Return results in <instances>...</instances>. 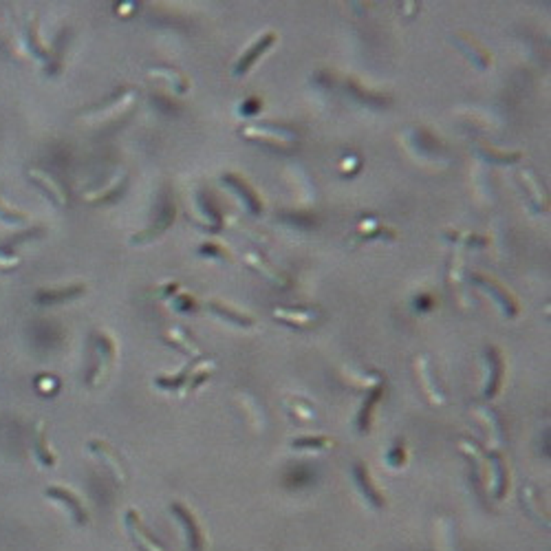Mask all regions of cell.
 Listing matches in <instances>:
<instances>
[{
	"label": "cell",
	"instance_id": "cell-13",
	"mask_svg": "<svg viewBox=\"0 0 551 551\" xmlns=\"http://www.w3.org/2000/svg\"><path fill=\"white\" fill-rule=\"evenodd\" d=\"M353 479H355V485H357V489H360V494L366 499V503H369L373 509H382V507L386 505L384 494L379 492V487L373 483L369 467H366L364 463L357 461V463L353 465Z\"/></svg>",
	"mask_w": 551,
	"mask_h": 551
},
{
	"label": "cell",
	"instance_id": "cell-32",
	"mask_svg": "<svg viewBox=\"0 0 551 551\" xmlns=\"http://www.w3.org/2000/svg\"><path fill=\"white\" fill-rule=\"evenodd\" d=\"M346 87H349V91L355 93L362 101H366V104H377V106H382L384 101H386V95H384V93L373 91V89H366L362 82H357V79H353V77L346 82Z\"/></svg>",
	"mask_w": 551,
	"mask_h": 551
},
{
	"label": "cell",
	"instance_id": "cell-2",
	"mask_svg": "<svg viewBox=\"0 0 551 551\" xmlns=\"http://www.w3.org/2000/svg\"><path fill=\"white\" fill-rule=\"evenodd\" d=\"M240 135L247 137L250 141H262V144H267L272 148H291L298 141V135H296V130L291 126H287V124H269V121H265V124L243 126Z\"/></svg>",
	"mask_w": 551,
	"mask_h": 551
},
{
	"label": "cell",
	"instance_id": "cell-41",
	"mask_svg": "<svg viewBox=\"0 0 551 551\" xmlns=\"http://www.w3.org/2000/svg\"><path fill=\"white\" fill-rule=\"evenodd\" d=\"M177 291H179V282H172V280H170V282L159 284V287L155 289V296L161 298V300H168V298H174Z\"/></svg>",
	"mask_w": 551,
	"mask_h": 551
},
{
	"label": "cell",
	"instance_id": "cell-8",
	"mask_svg": "<svg viewBox=\"0 0 551 551\" xmlns=\"http://www.w3.org/2000/svg\"><path fill=\"white\" fill-rule=\"evenodd\" d=\"M221 183H223V186H228L243 201V206L247 208L252 214H260L262 212V201H260L258 192L243 177H238L234 172H226V174L221 177Z\"/></svg>",
	"mask_w": 551,
	"mask_h": 551
},
{
	"label": "cell",
	"instance_id": "cell-25",
	"mask_svg": "<svg viewBox=\"0 0 551 551\" xmlns=\"http://www.w3.org/2000/svg\"><path fill=\"white\" fill-rule=\"evenodd\" d=\"M124 186H126V174L119 172V174H115V177L108 181L106 188H99V190L87 192V194H84V201H87V203H106V201L119 196L121 190H124Z\"/></svg>",
	"mask_w": 551,
	"mask_h": 551
},
{
	"label": "cell",
	"instance_id": "cell-15",
	"mask_svg": "<svg viewBox=\"0 0 551 551\" xmlns=\"http://www.w3.org/2000/svg\"><path fill=\"white\" fill-rule=\"evenodd\" d=\"M415 366H417V375L423 384V391H425L428 399H430L433 403H445V395H443L441 386L437 382V375H435V369L430 366V360H428L425 355H421V357L415 360Z\"/></svg>",
	"mask_w": 551,
	"mask_h": 551
},
{
	"label": "cell",
	"instance_id": "cell-9",
	"mask_svg": "<svg viewBox=\"0 0 551 551\" xmlns=\"http://www.w3.org/2000/svg\"><path fill=\"white\" fill-rule=\"evenodd\" d=\"M174 214H177V208H174V201L170 196H163L161 203H159V216H157V223H152V226L144 232H139L135 236H130V243H146V240H152L157 238L159 234L166 232L172 221H174Z\"/></svg>",
	"mask_w": 551,
	"mask_h": 551
},
{
	"label": "cell",
	"instance_id": "cell-30",
	"mask_svg": "<svg viewBox=\"0 0 551 551\" xmlns=\"http://www.w3.org/2000/svg\"><path fill=\"white\" fill-rule=\"evenodd\" d=\"M150 77H161V79H166L168 84H170L177 93H186V91L190 89L188 77L183 75L181 71H177V69H152V71H150Z\"/></svg>",
	"mask_w": 551,
	"mask_h": 551
},
{
	"label": "cell",
	"instance_id": "cell-21",
	"mask_svg": "<svg viewBox=\"0 0 551 551\" xmlns=\"http://www.w3.org/2000/svg\"><path fill=\"white\" fill-rule=\"evenodd\" d=\"M474 417L485 425L489 441H492L494 445H503V441H505V425H503L501 415L496 411H492V408L479 406V408H474Z\"/></svg>",
	"mask_w": 551,
	"mask_h": 551
},
{
	"label": "cell",
	"instance_id": "cell-24",
	"mask_svg": "<svg viewBox=\"0 0 551 551\" xmlns=\"http://www.w3.org/2000/svg\"><path fill=\"white\" fill-rule=\"evenodd\" d=\"M33 455L40 461V465L45 467H53L57 463L55 455L51 452V447L47 443V423L45 421H38L35 425V435H33Z\"/></svg>",
	"mask_w": 551,
	"mask_h": 551
},
{
	"label": "cell",
	"instance_id": "cell-38",
	"mask_svg": "<svg viewBox=\"0 0 551 551\" xmlns=\"http://www.w3.org/2000/svg\"><path fill=\"white\" fill-rule=\"evenodd\" d=\"M199 252H201V256H208V258H218V260H228V262H232V256L228 254V250H226V247H221L218 243H212V240L203 243Z\"/></svg>",
	"mask_w": 551,
	"mask_h": 551
},
{
	"label": "cell",
	"instance_id": "cell-37",
	"mask_svg": "<svg viewBox=\"0 0 551 551\" xmlns=\"http://www.w3.org/2000/svg\"><path fill=\"white\" fill-rule=\"evenodd\" d=\"M35 391L40 395H55L60 391V379L55 375H49V373H43L35 377Z\"/></svg>",
	"mask_w": 551,
	"mask_h": 551
},
{
	"label": "cell",
	"instance_id": "cell-36",
	"mask_svg": "<svg viewBox=\"0 0 551 551\" xmlns=\"http://www.w3.org/2000/svg\"><path fill=\"white\" fill-rule=\"evenodd\" d=\"M284 406H287V411L296 417V419H300L302 423H307V421H311V419H316V411L311 408V403H307V401H302V399H284Z\"/></svg>",
	"mask_w": 551,
	"mask_h": 551
},
{
	"label": "cell",
	"instance_id": "cell-42",
	"mask_svg": "<svg viewBox=\"0 0 551 551\" xmlns=\"http://www.w3.org/2000/svg\"><path fill=\"white\" fill-rule=\"evenodd\" d=\"M20 265V258L11 252H7L5 247H0V269H13Z\"/></svg>",
	"mask_w": 551,
	"mask_h": 551
},
{
	"label": "cell",
	"instance_id": "cell-43",
	"mask_svg": "<svg viewBox=\"0 0 551 551\" xmlns=\"http://www.w3.org/2000/svg\"><path fill=\"white\" fill-rule=\"evenodd\" d=\"M260 108H262V101H260L258 97H250V99H245V101H243L240 115H254V113H258Z\"/></svg>",
	"mask_w": 551,
	"mask_h": 551
},
{
	"label": "cell",
	"instance_id": "cell-29",
	"mask_svg": "<svg viewBox=\"0 0 551 551\" xmlns=\"http://www.w3.org/2000/svg\"><path fill=\"white\" fill-rule=\"evenodd\" d=\"M0 223H5V226H11V228H25L31 223V216L23 210L9 206V203L0 196Z\"/></svg>",
	"mask_w": 551,
	"mask_h": 551
},
{
	"label": "cell",
	"instance_id": "cell-5",
	"mask_svg": "<svg viewBox=\"0 0 551 551\" xmlns=\"http://www.w3.org/2000/svg\"><path fill=\"white\" fill-rule=\"evenodd\" d=\"M170 509L174 512V516L181 521L183 529H186V538H188L190 551H203V549H206L208 538H206V534H203V529H201L196 516L192 514V509H188L183 503H172Z\"/></svg>",
	"mask_w": 551,
	"mask_h": 551
},
{
	"label": "cell",
	"instance_id": "cell-34",
	"mask_svg": "<svg viewBox=\"0 0 551 551\" xmlns=\"http://www.w3.org/2000/svg\"><path fill=\"white\" fill-rule=\"evenodd\" d=\"M521 179L525 181V186L532 190L529 192V196H532V203L538 208V210H547V194H545V190H542V186L538 183V179L529 172V170H525V172H521Z\"/></svg>",
	"mask_w": 551,
	"mask_h": 551
},
{
	"label": "cell",
	"instance_id": "cell-6",
	"mask_svg": "<svg viewBox=\"0 0 551 551\" xmlns=\"http://www.w3.org/2000/svg\"><path fill=\"white\" fill-rule=\"evenodd\" d=\"M27 179L53 203L55 208L67 206V192H65V188H62V183H60L53 174H49V172H45V170H38V168H31V170L27 172Z\"/></svg>",
	"mask_w": 551,
	"mask_h": 551
},
{
	"label": "cell",
	"instance_id": "cell-33",
	"mask_svg": "<svg viewBox=\"0 0 551 551\" xmlns=\"http://www.w3.org/2000/svg\"><path fill=\"white\" fill-rule=\"evenodd\" d=\"M523 505L532 516H538L540 521L545 516V521H547V509H542V496H540V492L536 487H525L523 489Z\"/></svg>",
	"mask_w": 551,
	"mask_h": 551
},
{
	"label": "cell",
	"instance_id": "cell-26",
	"mask_svg": "<svg viewBox=\"0 0 551 551\" xmlns=\"http://www.w3.org/2000/svg\"><path fill=\"white\" fill-rule=\"evenodd\" d=\"M245 260H247V265H250L252 269H256L258 274H262L265 278L272 280L274 284H289L287 278H284V276L274 267L272 262L265 260L258 252H247V254H245Z\"/></svg>",
	"mask_w": 551,
	"mask_h": 551
},
{
	"label": "cell",
	"instance_id": "cell-31",
	"mask_svg": "<svg viewBox=\"0 0 551 551\" xmlns=\"http://www.w3.org/2000/svg\"><path fill=\"white\" fill-rule=\"evenodd\" d=\"M379 397H382V386H377V389H373V391H371V395H369V399L364 401V408H362V413H360V417H357V428H360V433H369V430H371L373 411H375V406H377Z\"/></svg>",
	"mask_w": 551,
	"mask_h": 551
},
{
	"label": "cell",
	"instance_id": "cell-19",
	"mask_svg": "<svg viewBox=\"0 0 551 551\" xmlns=\"http://www.w3.org/2000/svg\"><path fill=\"white\" fill-rule=\"evenodd\" d=\"M274 316H276V320L287 322V324L296 326V329H307V326H311L320 318V311L313 307H296V309L280 307V309H274Z\"/></svg>",
	"mask_w": 551,
	"mask_h": 551
},
{
	"label": "cell",
	"instance_id": "cell-22",
	"mask_svg": "<svg viewBox=\"0 0 551 551\" xmlns=\"http://www.w3.org/2000/svg\"><path fill=\"white\" fill-rule=\"evenodd\" d=\"M38 25H40V20H38V16H33L29 23H27V29H25V43H27L29 51H31L38 60H43V62L47 65V71H49V67L53 69V51L43 45V40H40Z\"/></svg>",
	"mask_w": 551,
	"mask_h": 551
},
{
	"label": "cell",
	"instance_id": "cell-12",
	"mask_svg": "<svg viewBox=\"0 0 551 551\" xmlns=\"http://www.w3.org/2000/svg\"><path fill=\"white\" fill-rule=\"evenodd\" d=\"M124 525H126V529H128L130 538L135 540V545H137L141 551H166V549H163V545H159V542L148 534V529L144 527V521H141V516H139L137 509H128L126 516H124Z\"/></svg>",
	"mask_w": 551,
	"mask_h": 551
},
{
	"label": "cell",
	"instance_id": "cell-10",
	"mask_svg": "<svg viewBox=\"0 0 551 551\" xmlns=\"http://www.w3.org/2000/svg\"><path fill=\"white\" fill-rule=\"evenodd\" d=\"M276 33L274 31H265L258 40H254V45L247 49V51H243V55L236 60V65H234V75H245V73H250L252 71V67L256 65V60L262 55V53H267L272 47H274V43H276Z\"/></svg>",
	"mask_w": 551,
	"mask_h": 551
},
{
	"label": "cell",
	"instance_id": "cell-18",
	"mask_svg": "<svg viewBox=\"0 0 551 551\" xmlns=\"http://www.w3.org/2000/svg\"><path fill=\"white\" fill-rule=\"evenodd\" d=\"M452 43L472 60V65L474 67H479L481 71H485L489 65H492V55H489V51L485 49V47H481L474 38H470V35H465V33H457L455 38H452Z\"/></svg>",
	"mask_w": 551,
	"mask_h": 551
},
{
	"label": "cell",
	"instance_id": "cell-40",
	"mask_svg": "<svg viewBox=\"0 0 551 551\" xmlns=\"http://www.w3.org/2000/svg\"><path fill=\"white\" fill-rule=\"evenodd\" d=\"M172 307H174L179 313H194V311H199L196 298H192V296H183V294H177V296L172 298Z\"/></svg>",
	"mask_w": 551,
	"mask_h": 551
},
{
	"label": "cell",
	"instance_id": "cell-7",
	"mask_svg": "<svg viewBox=\"0 0 551 551\" xmlns=\"http://www.w3.org/2000/svg\"><path fill=\"white\" fill-rule=\"evenodd\" d=\"M89 452H93L101 463H104V465L108 467L111 474L115 477V481H117V483L124 485V483L128 481V470H126L124 461H121V457L113 450V447H111L106 441H99V439L89 441Z\"/></svg>",
	"mask_w": 551,
	"mask_h": 551
},
{
	"label": "cell",
	"instance_id": "cell-17",
	"mask_svg": "<svg viewBox=\"0 0 551 551\" xmlns=\"http://www.w3.org/2000/svg\"><path fill=\"white\" fill-rule=\"evenodd\" d=\"M87 291V284L84 282H73L69 287H60V289H40L33 296L35 304H60V302H69L79 298L82 294Z\"/></svg>",
	"mask_w": 551,
	"mask_h": 551
},
{
	"label": "cell",
	"instance_id": "cell-35",
	"mask_svg": "<svg viewBox=\"0 0 551 551\" xmlns=\"http://www.w3.org/2000/svg\"><path fill=\"white\" fill-rule=\"evenodd\" d=\"M335 441L331 437H300L291 441L294 450H324V447H333Z\"/></svg>",
	"mask_w": 551,
	"mask_h": 551
},
{
	"label": "cell",
	"instance_id": "cell-16",
	"mask_svg": "<svg viewBox=\"0 0 551 551\" xmlns=\"http://www.w3.org/2000/svg\"><path fill=\"white\" fill-rule=\"evenodd\" d=\"M206 311H210V313H212L214 318H218V320H226V322H230V324H234V326H240V329H250V326L256 324V320H254L250 313L238 311V309H232L230 304L218 302V300L206 302Z\"/></svg>",
	"mask_w": 551,
	"mask_h": 551
},
{
	"label": "cell",
	"instance_id": "cell-27",
	"mask_svg": "<svg viewBox=\"0 0 551 551\" xmlns=\"http://www.w3.org/2000/svg\"><path fill=\"white\" fill-rule=\"evenodd\" d=\"M166 340H168L172 346H177L179 351H183V353L192 355L194 360H196V357H201V349H199V344H196V342L190 338V333H188V331L179 329V326H172L170 331H166Z\"/></svg>",
	"mask_w": 551,
	"mask_h": 551
},
{
	"label": "cell",
	"instance_id": "cell-4",
	"mask_svg": "<svg viewBox=\"0 0 551 551\" xmlns=\"http://www.w3.org/2000/svg\"><path fill=\"white\" fill-rule=\"evenodd\" d=\"M137 99V93L133 89H126L121 91L119 95L111 97L108 101H104V104H97V106H91L87 111H82L79 117L82 119H89V121H106V119H113L117 115H121L124 111H128Z\"/></svg>",
	"mask_w": 551,
	"mask_h": 551
},
{
	"label": "cell",
	"instance_id": "cell-39",
	"mask_svg": "<svg viewBox=\"0 0 551 551\" xmlns=\"http://www.w3.org/2000/svg\"><path fill=\"white\" fill-rule=\"evenodd\" d=\"M408 459V452H406V445L403 441H397L393 443V447L389 450V455H386V463H389L391 467H401Z\"/></svg>",
	"mask_w": 551,
	"mask_h": 551
},
{
	"label": "cell",
	"instance_id": "cell-1",
	"mask_svg": "<svg viewBox=\"0 0 551 551\" xmlns=\"http://www.w3.org/2000/svg\"><path fill=\"white\" fill-rule=\"evenodd\" d=\"M117 344L106 331H95L91 338V369L87 375V384L91 389H99L115 366Z\"/></svg>",
	"mask_w": 551,
	"mask_h": 551
},
{
	"label": "cell",
	"instance_id": "cell-11",
	"mask_svg": "<svg viewBox=\"0 0 551 551\" xmlns=\"http://www.w3.org/2000/svg\"><path fill=\"white\" fill-rule=\"evenodd\" d=\"M472 280L479 284V287H483L487 294L494 296V300L499 302V307L503 309V313L507 318H516L518 316V302L514 300V296L509 294L505 287H501V284L494 278H487L483 274H472Z\"/></svg>",
	"mask_w": 551,
	"mask_h": 551
},
{
	"label": "cell",
	"instance_id": "cell-14",
	"mask_svg": "<svg viewBox=\"0 0 551 551\" xmlns=\"http://www.w3.org/2000/svg\"><path fill=\"white\" fill-rule=\"evenodd\" d=\"M45 496L62 503V505L69 509V512H71V516H73V521H75L77 525H87V523H89V512H87V507L82 505V501L71 492V489L60 487V485H49V487L45 489Z\"/></svg>",
	"mask_w": 551,
	"mask_h": 551
},
{
	"label": "cell",
	"instance_id": "cell-3",
	"mask_svg": "<svg viewBox=\"0 0 551 551\" xmlns=\"http://www.w3.org/2000/svg\"><path fill=\"white\" fill-rule=\"evenodd\" d=\"M192 223L201 226L203 230L218 232L223 228V214L218 212L214 199L208 192H196L192 199V210L188 212Z\"/></svg>",
	"mask_w": 551,
	"mask_h": 551
},
{
	"label": "cell",
	"instance_id": "cell-23",
	"mask_svg": "<svg viewBox=\"0 0 551 551\" xmlns=\"http://www.w3.org/2000/svg\"><path fill=\"white\" fill-rule=\"evenodd\" d=\"M357 238L360 240H389V243H395L397 240V232L389 226H382V223H377L375 218H369V221H362L357 226Z\"/></svg>",
	"mask_w": 551,
	"mask_h": 551
},
{
	"label": "cell",
	"instance_id": "cell-28",
	"mask_svg": "<svg viewBox=\"0 0 551 551\" xmlns=\"http://www.w3.org/2000/svg\"><path fill=\"white\" fill-rule=\"evenodd\" d=\"M238 399H240V408H243V413H245V419H247L256 428H265V421H267V417H265V411H262V406L258 403V399L247 395V393H238Z\"/></svg>",
	"mask_w": 551,
	"mask_h": 551
},
{
	"label": "cell",
	"instance_id": "cell-20",
	"mask_svg": "<svg viewBox=\"0 0 551 551\" xmlns=\"http://www.w3.org/2000/svg\"><path fill=\"white\" fill-rule=\"evenodd\" d=\"M485 357H487V382H485V397L492 399L503 382V357L499 353L496 346H489L485 349Z\"/></svg>",
	"mask_w": 551,
	"mask_h": 551
}]
</instances>
